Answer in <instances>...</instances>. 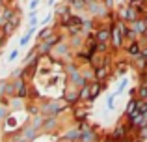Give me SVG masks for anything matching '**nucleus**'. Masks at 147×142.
Masks as SVG:
<instances>
[{"instance_id":"nucleus-7","label":"nucleus","mask_w":147,"mask_h":142,"mask_svg":"<svg viewBox=\"0 0 147 142\" xmlns=\"http://www.w3.org/2000/svg\"><path fill=\"white\" fill-rule=\"evenodd\" d=\"M123 133H125V131H123V127H119L117 133H115V137H123Z\"/></svg>"},{"instance_id":"nucleus-6","label":"nucleus","mask_w":147,"mask_h":142,"mask_svg":"<svg viewBox=\"0 0 147 142\" xmlns=\"http://www.w3.org/2000/svg\"><path fill=\"white\" fill-rule=\"evenodd\" d=\"M140 95H142V97H147V84H145V86L140 90Z\"/></svg>"},{"instance_id":"nucleus-4","label":"nucleus","mask_w":147,"mask_h":142,"mask_svg":"<svg viewBox=\"0 0 147 142\" xmlns=\"http://www.w3.org/2000/svg\"><path fill=\"white\" fill-rule=\"evenodd\" d=\"M69 24H71V30L75 32V30H80V24H82V21H80V19H73Z\"/></svg>"},{"instance_id":"nucleus-2","label":"nucleus","mask_w":147,"mask_h":142,"mask_svg":"<svg viewBox=\"0 0 147 142\" xmlns=\"http://www.w3.org/2000/svg\"><path fill=\"white\" fill-rule=\"evenodd\" d=\"M108 37H110V32H108V30H100L99 36H97V39L100 41V45H104L108 41Z\"/></svg>"},{"instance_id":"nucleus-5","label":"nucleus","mask_w":147,"mask_h":142,"mask_svg":"<svg viewBox=\"0 0 147 142\" xmlns=\"http://www.w3.org/2000/svg\"><path fill=\"white\" fill-rule=\"evenodd\" d=\"M129 51H130V54H140V45H138V43H132Z\"/></svg>"},{"instance_id":"nucleus-1","label":"nucleus","mask_w":147,"mask_h":142,"mask_svg":"<svg viewBox=\"0 0 147 142\" xmlns=\"http://www.w3.org/2000/svg\"><path fill=\"white\" fill-rule=\"evenodd\" d=\"M123 30H125V28H123L121 24H117L114 28V43L115 45H121L123 43Z\"/></svg>"},{"instance_id":"nucleus-8","label":"nucleus","mask_w":147,"mask_h":142,"mask_svg":"<svg viewBox=\"0 0 147 142\" xmlns=\"http://www.w3.org/2000/svg\"><path fill=\"white\" fill-rule=\"evenodd\" d=\"M145 24H147V19H145Z\"/></svg>"},{"instance_id":"nucleus-9","label":"nucleus","mask_w":147,"mask_h":142,"mask_svg":"<svg viewBox=\"0 0 147 142\" xmlns=\"http://www.w3.org/2000/svg\"><path fill=\"white\" fill-rule=\"evenodd\" d=\"M145 34H147V30H145Z\"/></svg>"},{"instance_id":"nucleus-3","label":"nucleus","mask_w":147,"mask_h":142,"mask_svg":"<svg viewBox=\"0 0 147 142\" xmlns=\"http://www.w3.org/2000/svg\"><path fill=\"white\" fill-rule=\"evenodd\" d=\"M127 13H125V17L129 19V21H136V11L132 10V7H129V10H125Z\"/></svg>"}]
</instances>
